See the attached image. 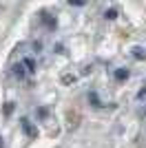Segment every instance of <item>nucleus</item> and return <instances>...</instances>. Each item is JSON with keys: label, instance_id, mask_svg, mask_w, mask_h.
<instances>
[{"label": "nucleus", "instance_id": "1", "mask_svg": "<svg viewBox=\"0 0 146 148\" xmlns=\"http://www.w3.org/2000/svg\"><path fill=\"white\" fill-rule=\"evenodd\" d=\"M20 124H22V130H24V133H27L29 137H36V128H33V124H31V122H29L27 117H24V119H22Z\"/></svg>", "mask_w": 146, "mask_h": 148}, {"label": "nucleus", "instance_id": "2", "mask_svg": "<svg viewBox=\"0 0 146 148\" xmlns=\"http://www.w3.org/2000/svg\"><path fill=\"white\" fill-rule=\"evenodd\" d=\"M24 75H27V69H24L22 62H18L16 66H13V77H18V80H22Z\"/></svg>", "mask_w": 146, "mask_h": 148}, {"label": "nucleus", "instance_id": "3", "mask_svg": "<svg viewBox=\"0 0 146 148\" xmlns=\"http://www.w3.org/2000/svg\"><path fill=\"white\" fill-rule=\"evenodd\" d=\"M113 75H115V80H128V69L126 66H120V69H115V73H113Z\"/></svg>", "mask_w": 146, "mask_h": 148}, {"label": "nucleus", "instance_id": "4", "mask_svg": "<svg viewBox=\"0 0 146 148\" xmlns=\"http://www.w3.org/2000/svg\"><path fill=\"white\" fill-rule=\"evenodd\" d=\"M131 56H133L135 60H146V49H142V47H135V49L131 51Z\"/></svg>", "mask_w": 146, "mask_h": 148}, {"label": "nucleus", "instance_id": "5", "mask_svg": "<svg viewBox=\"0 0 146 148\" xmlns=\"http://www.w3.org/2000/svg\"><path fill=\"white\" fill-rule=\"evenodd\" d=\"M22 64H24V69H27V73H33V71H36V64H33V60H31V58H24Z\"/></svg>", "mask_w": 146, "mask_h": 148}, {"label": "nucleus", "instance_id": "6", "mask_svg": "<svg viewBox=\"0 0 146 148\" xmlns=\"http://www.w3.org/2000/svg\"><path fill=\"white\" fill-rule=\"evenodd\" d=\"M115 16H117V11H115V9H109V11L104 13V18H106V20H113Z\"/></svg>", "mask_w": 146, "mask_h": 148}, {"label": "nucleus", "instance_id": "7", "mask_svg": "<svg viewBox=\"0 0 146 148\" xmlns=\"http://www.w3.org/2000/svg\"><path fill=\"white\" fill-rule=\"evenodd\" d=\"M137 99H140V102H142V99H146V86H142L140 91H137Z\"/></svg>", "mask_w": 146, "mask_h": 148}, {"label": "nucleus", "instance_id": "8", "mask_svg": "<svg viewBox=\"0 0 146 148\" xmlns=\"http://www.w3.org/2000/svg\"><path fill=\"white\" fill-rule=\"evenodd\" d=\"M86 0H69V5H73V7H82Z\"/></svg>", "mask_w": 146, "mask_h": 148}, {"label": "nucleus", "instance_id": "9", "mask_svg": "<svg viewBox=\"0 0 146 148\" xmlns=\"http://www.w3.org/2000/svg\"><path fill=\"white\" fill-rule=\"evenodd\" d=\"M0 148H5V144H2V137H0Z\"/></svg>", "mask_w": 146, "mask_h": 148}, {"label": "nucleus", "instance_id": "10", "mask_svg": "<svg viewBox=\"0 0 146 148\" xmlns=\"http://www.w3.org/2000/svg\"><path fill=\"white\" fill-rule=\"evenodd\" d=\"M144 115H146V111H144Z\"/></svg>", "mask_w": 146, "mask_h": 148}]
</instances>
